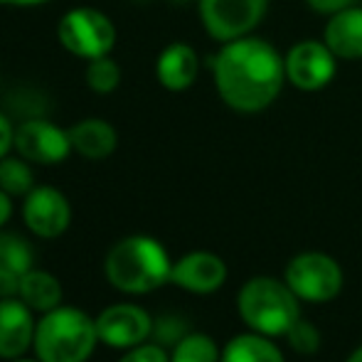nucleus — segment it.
<instances>
[{
  "label": "nucleus",
  "mask_w": 362,
  "mask_h": 362,
  "mask_svg": "<svg viewBox=\"0 0 362 362\" xmlns=\"http://www.w3.org/2000/svg\"><path fill=\"white\" fill-rule=\"evenodd\" d=\"M18 298H23L35 313H49L62 305V284L57 276L42 269H30L20 281Z\"/></svg>",
  "instance_id": "18"
},
{
  "label": "nucleus",
  "mask_w": 362,
  "mask_h": 362,
  "mask_svg": "<svg viewBox=\"0 0 362 362\" xmlns=\"http://www.w3.org/2000/svg\"><path fill=\"white\" fill-rule=\"evenodd\" d=\"M119 362H170V358H168L163 345L141 343V345H136V348H131Z\"/></svg>",
  "instance_id": "25"
},
{
  "label": "nucleus",
  "mask_w": 362,
  "mask_h": 362,
  "mask_svg": "<svg viewBox=\"0 0 362 362\" xmlns=\"http://www.w3.org/2000/svg\"><path fill=\"white\" fill-rule=\"evenodd\" d=\"M57 40L69 54L81 59L104 57L116 45V25L96 8H74L62 15L57 25Z\"/></svg>",
  "instance_id": "5"
},
{
  "label": "nucleus",
  "mask_w": 362,
  "mask_h": 362,
  "mask_svg": "<svg viewBox=\"0 0 362 362\" xmlns=\"http://www.w3.org/2000/svg\"><path fill=\"white\" fill-rule=\"evenodd\" d=\"M74 153H79L86 160H104L119 146V134L104 119H84L69 129Z\"/></svg>",
  "instance_id": "17"
},
{
  "label": "nucleus",
  "mask_w": 362,
  "mask_h": 362,
  "mask_svg": "<svg viewBox=\"0 0 362 362\" xmlns=\"http://www.w3.org/2000/svg\"><path fill=\"white\" fill-rule=\"evenodd\" d=\"M298 296L288 288L286 281L272 276H257L247 281L237 296L239 318L267 338L286 335L288 328L300 318Z\"/></svg>",
  "instance_id": "4"
},
{
  "label": "nucleus",
  "mask_w": 362,
  "mask_h": 362,
  "mask_svg": "<svg viewBox=\"0 0 362 362\" xmlns=\"http://www.w3.org/2000/svg\"><path fill=\"white\" fill-rule=\"evenodd\" d=\"M23 219L33 234L42 239H57L69 229L72 207L62 190L52 185H37L25 195Z\"/></svg>",
  "instance_id": "11"
},
{
  "label": "nucleus",
  "mask_w": 362,
  "mask_h": 362,
  "mask_svg": "<svg viewBox=\"0 0 362 362\" xmlns=\"http://www.w3.org/2000/svg\"><path fill=\"white\" fill-rule=\"evenodd\" d=\"M170 362H222V353L210 335L187 333L180 343H175Z\"/></svg>",
  "instance_id": "21"
},
{
  "label": "nucleus",
  "mask_w": 362,
  "mask_h": 362,
  "mask_svg": "<svg viewBox=\"0 0 362 362\" xmlns=\"http://www.w3.org/2000/svg\"><path fill=\"white\" fill-rule=\"evenodd\" d=\"M153 335H156L158 345H175L185 338V323L175 315H165L153 323Z\"/></svg>",
  "instance_id": "24"
},
{
  "label": "nucleus",
  "mask_w": 362,
  "mask_h": 362,
  "mask_svg": "<svg viewBox=\"0 0 362 362\" xmlns=\"http://www.w3.org/2000/svg\"><path fill=\"white\" fill-rule=\"evenodd\" d=\"M305 3L310 5V10H315L320 15H335L340 10L355 5V0H305Z\"/></svg>",
  "instance_id": "26"
},
{
  "label": "nucleus",
  "mask_w": 362,
  "mask_h": 362,
  "mask_svg": "<svg viewBox=\"0 0 362 362\" xmlns=\"http://www.w3.org/2000/svg\"><path fill=\"white\" fill-rule=\"evenodd\" d=\"M269 0H200V20L217 42L249 35L267 13Z\"/></svg>",
  "instance_id": "7"
},
{
  "label": "nucleus",
  "mask_w": 362,
  "mask_h": 362,
  "mask_svg": "<svg viewBox=\"0 0 362 362\" xmlns=\"http://www.w3.org/2000/svg\"><path fill=\"white\" fill-rule=\"evenodd\" d=\"M136 3H144V0H136Z\"/></svg>",
  "instance_id": "32"
},
{
  "label": "nucleus",
  "mask_w": 362,
  "mask_h": 362,
  "mask_svg": "<svg viewBox=\"0 0 362 362\" xmlns=\"http://www.w3.org/2000/svg\"><path fill=\"white\" fill-rule=\"evenodd\" d=\"M35 310L23 298H0V360H18L35 345Z\"/></svg>",
  "instance_id": "12"
},
{
  "label": "nucleus",
  "mask_w": 362,
  "mask_h": 362,
  "mask_svg": "<svg viewBox=\"0 0 362 362\" xmlns=\"http://www.w3.org/2000/svg\"><path fill=\"white\" fill-rule=\"evenodd\" d=\"M35 269V252L20 234L0 232V298L15 296L25 274Z\"/></svg>",
  "instance_id": "15"
},
{
  "label": "nucleus",
  "mask_w": 362,
  "mask_h": 362,
  "mask_svg": "<svg viewBox=\"0 0 362 362\" xmlns=\"http://www.w3.org/2000/svg\"><path fill=\"white\" fill-rule=\"evenodd\" d=\"M335 54L325 42L318 40H303V42L293 45L288 54L284 57V67H286V81L300 91H318L330 84L335 76Z\"/></svg>",
  "instance_id": "9"
},
{
  "label": "nucleus",
  "mask_w": 362,
  "mask_h": 362,
  "mask_svg": "<svg viewBox=\"0 0 362 362\" xmlns=\"http://www.w3.org/2000/svg\"><path fill=\"white\" fill-rule=\"evenodd\" d=\"M10 215H13V197H10L8 192L0 190V227L8 222Z\"/></svg>",
  "instance_id": "28"
},
{
  "label": "nucleus",
  "mask_w": 362,
  "mask_h": 362,
  "mask_svg": "<svg viewBox=\"0 0 362 362\" xmlns=\"http://www.w3.org/2000/svg\"><path fill=\"white\" fill-rule=\"evenodd\" d=\"M200 74V57L185 42H173L158 54L156 76L168 91H185Z\"/></svg>",
  "instance_id": "14"
},
{
  "label": "nucleus",
  "mask_w": 362,
  "mask_h": 362,
  "mask_svg": "<svg viewBox=\"0 0 362 362\" xmlns=\"http://www.w3.org/2000/svg\"><path fill=\"white\" fill-rule=\"evenodd\" d=\"M96 333L109 348L131 350L153 335V318L136 303H114L96 315Z\"/></svg>",
  "instance_id": "10"
},
{
  "label": "nucleus",
  "mask_w": 362,
  "mask_h": 362,
  "mask_svg": "<svg viewBox=\"0 0 362 362\" xmlns=\"http://www.w3.org/2000/svg\"><path fill=\"white\" fill-rule=\"evenodd\" d=\"M96 343V320L74 305H57L42 313L35 328V355L40 362H86Z\"/></svg>",
  "instance_id": "3"
},
{
  "label": "nucleus",
  "mask_w": 362,
  "mask_h": 362,
  "mask_svg": "<svg viewBox=\"0 0 362 362\" xmlns=\"http://www.w3.org/2000/svg\"><path fill=\"white\" fill-rule=\"evenodd\" d=\"M227 281V264L212 252H192L170 269V284L197 296L215 293Z\"/></svg>",
  "instance_id": "13"
},
{
  "label": "nucleus",
  "mask_w": 362,
  "mask_h": 362,
  "mask_svg": "<svg viewBox=\"0 0 362 362\" xmlns=\"http://www.w3.org/2000/svg\"><path fill=\"white\" fill-rule=\"evenodd\" d=\"M284 281L300 300L325 303L343 291V269L328 254L303 252L288 262Z\"/></svg>",
  "instance_id": "6"
},
{
  "label": "nucleus",
  "mask_w": 362,
  "mask_h": 362,
  "mask_svg": "<svg viewBox=\"0 0 362 362\" xmlns=\"http://www.w3.org/2000/svg\"><path fill=\"white\" fill-rule=\"evenodd\" d=\"M47 0H0V5H13V8H33V5H42Z\"/></svg>",
  "instance_id": "29"
},
{
  "label": "nucleus",
  "mask_w": 362,
  "mask_h": 362,
  "mask_svg": "<svg viewBox=\"0 0 362 362\" xmlns=\"http://www.w3.org/2000/svg\"><path fill=\"white\" fill-rule=\"evenodd\" d=\"M15 151L35 165H57L74 151L69 131L47 119H25L15 129Z\"/></svg>",
  "instance_id": "8"
},
{
  "label": "nucleus",
  "mask_w": 362,
  "mask_h": 362,
  "mask_svg": "<svg viewBox=\"0 0 362 362\" xmlns=\"http://www.w3.org/2000/svg\"><path fill=\"white\" fill-rule=\"evenodd\" d=\"M323 42L333 49L338 59H362V8L350 5L330 15Z\"/></svg>",
  "instance_id": "16"
},
{
  "label": "nucleus",
  "mask_w": 362,
  "mask_h": 362,
  "mask_svg": "<svg viewBox=\"0 0 362 362\" xmlns=\"http://www.w3.org/2000/svg\"><path fill=\"white\" fill-rule=\"evenodd\" d=\"M217 94L239 114H257L276 101L286 81L284 57L272 42L259 37H237L222 42L212 57Z\"/></svg>",
  "instance_id": "1"
},
{
  "label": "nucleus",
  "mask_w": 362,
  "mask_h": 362,
  "mask_svg": "<svg viewBox=\"0 0 362 362\" xmlns=\"http://www.w3.org/2000/svg\"><path fill=\"white\" fill-rule=\"evenodd\" d=\"M286 340H288L291 348L300 355H313V353H318V348H320L318 328L305 318H298L293 325H291L288 333H286Z\"/></svg>",
  "instance_id": "23"
},
{
  "label": "nucleus",
  "mask_w": 362,
  "mask_h": 362,
  "mask_svg": "<svg viewBox=\"0 0 362 362\" xmlns=\"http://www.w3.org/2000/svg\"><path fill=\"white\" fill-rule=\"evenodd\" d=\"M222 362H286L284 353L262 333H242L222 350Z\"/></svg>",
  "instance_id": "19"
},
{
  "label": "nucleus",
  "mask_w": 362,
  "mask_h": 362,
  "mask_svg": "<svg viewBox=\"0 0 362 362\" xmlns=\"http://www.w3.org/2000/svg\"><path fill=\"white\" fill-rule=\"evenodd\" d=\"M173 262L165 247L146 234H134L109 249L104 259V274L121 293L144 296L170 281Z\"/></svg>",
  "instance_id": "2"
},
{
  "label": "nucleus",
  "mask_w": 362,
  "mask_h": 362,
  "mask_svg": "<svg viewBox=\"0 0 362 362\" xmlns=\"http://www.w3.org/2000/svg\"><path fill=\"white\" fill-rule=\"evenodd\" d=\"M348 362H362V345H360L358 350H355L353 355H350V358H348Z\"/></svg>",
  "instance_id": "30"
},
{
  "label": "nucleus",
  "mask_w": 362,
  "mask_h": 362,
  "mask_svg": "<svg viewBox=\"0 0 362 362\" xmlns=\"http://www.w3.org/2000/svg\"><path fill=\"white\" fill-rule=\"evenodd\" d=\"M33 187L35 175L30 160H25L23 156H5L0 160V190L8 192L10 197H25Z\"/></svg>",
  "instance_id": "20"
},
{
  "label": "nucleus",
  "mask_w": 362,
  "mask_h": 362,
  "mask_svg": "<svg viewBox=\"0 0 362 362\" xmlns=\"http://www.w3.org/2000/svg\"><path fill=\"white\" fill-rule=\"evenodd\" d=\"M10 362H40V360H25V358H18V360H10Z\"/></svg>",
  "instance_id": "31"
},
{
  "label": "nucleus",
  "mask_w": 362,
  "mask_h": 362,
  "mask_svg": "<svg viewBox=\"0 0 362 362\" xmlns=\"http://www.w3.org/2000/svg\"><path fill=\"white\" fill-rule=\"evenodd\" d=\"M15 146V129L13 121L5 114H0V160L10 153V148Z\"/></svg>",
  "instance_id": "27"
},
{
  "label": "nucleus",
  "mask_w": 362,
  "mask_h": 362,
  "mask_svg": "<svg viewBox=\"0 0 362 362\" xmlns=\"http://www.w3.org/2000/svg\"><path fill=\"white\" fill-rule=\"evenodd\" d=\"M86 86L96 94H111V91L119 89L121 84V67L109 57H96L86 62V72H84Z\"/></svg>",
  "instance_id": "22"
}]
</instances>
